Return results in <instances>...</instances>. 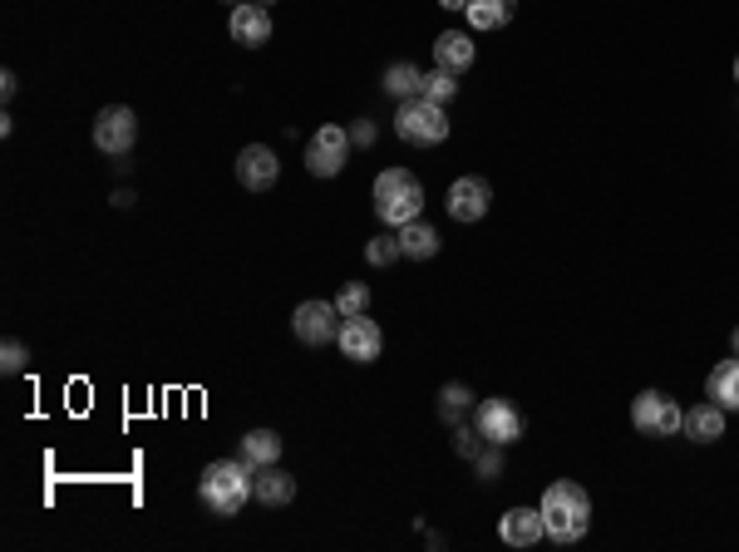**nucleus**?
Instances as JSON below:
<instances>
[{
  "label": "nucleus",
  "instance_id": "f257e3e1",
  "mask_svg": "<svg viewBox=\"0 0 739 552\" xmlns=\"http://www.w3.org/2000/svg\"><path fill=\"white\" fill-rule=\"evenodd\" d=\"M542 528H547V538L552 542H581L587 538V528H591V493L581 488L577 479H557V483H547V493H542Z\"/></svg>",
  "mask_w": 739,
  "mask_h": 552
},
{
  "label": "nucleus",
  "instance_id": "f03ea898",
  "mask_svg": "<svg viewBox=\"0 0 739 552\" xmlns=\"http://www.w3.org/2000/svg\"><path fill=\"white\" fill-rule=\"evenodd\" d=\"M252 463L246 459H212L203 473H197V503L217 518H232L252 503Z\"/></svg>",
  "mask_w": 739,
  "mask_h": 552
},
{
  "label": "nucleus",
  "instance_id": "7ed1b4c3",
  "mask_svg": "<svg viewBox=\"0 0 739 552\" xmlns=\"http://www.w3.org/2000/svg\"><path fill=\"white\" fill-rule=\"evenodd\" d=\"M374 217L384 227H404L414 217H424V183L409 168H384L374 177Z\"/></svg>",
  "mask_w": 739,
  "mask_h": 552
},
{
  "label": "nucleus",
  "instance_id": "20e7f679",
  "mask_svg": "<svg viewBox=\"0 0 739 552\" xmlns=\"http://www.w3.org/2000/svg\"><path fill=\"white\" fill-rule=\"evenodd\" d=\"M394 134L404 138V143L414 148H434L449 138V108L434 104V99L414 94V99H400V108H394Z\"/></svg>",
  "mask_w": 739,
  "mask_h": 552
},
{
  "label": "nucleus",
  "instance_id": "39448f33",
  "mask_svg": "<svg viewBox=\"0 0 739 552\" xmlns=\"http://www.w3.org/2000/svg\"><path fill=\"white\" fill-rule=\"evenodd\" d=\"M680 419H685V410L660 390H640L636 400H631V429L646 434V439H670V434H680Z\"/></svg>",
  "mask_w": 739,
  "mask_h": 552
},
{
  "label": "nucleus",
  "instance_id": "423d86ee",
  "mask_svg": "<svg viewBox=\"0 0 739 552\" xmlns=\"http://www.w3.org/2000/svg\"><path fill=\"white\" fill-rule=\"evenodd\" d=\"M350 143L355 138L345 134L340 124H321L311 134V143H305V173L311 177H335V173H345V163H350Z\"/></svg>",
  "mask_w": 739,
  "mask_h": 552
},
{
  "label": "nucleus",
  "instance_id": "0eeeda50",
  "mask_svg": "<svg viewBox=\"0 0 739 552\" xmlns=\"http://www.w3.org/2000/svg\"><path fill=\"white\" fill-rule=\"evenodd\" d=\"M134 143H138L134 108H128V104L99 108V118H94V148H99V153H104V158H124Z\"/></svg>",
  "mask_w": 739,
  "mask_h": 552
},
{
  "label": "nucleus",
  "instance_id": "6e6552de",
  "mask_svg": "<svg viewBox=\"0 0 739 552\" xmlns=\"http://www.w3.org/2000/svg\"><path fill=\"white\" fill-rule=\"evenodd\" d=\"M473 434H478L483 444H498V449L518 444V439H522V414H518V404H508V400H483L478 410H473Z\"/></svg>",
  "mask_w": 739,
  "mask_h": 552
},
{
  "label": "nucleus",
  "instance_id": "1a4fd4ad",
  "mask_svg": "<svg viewBox=\"0 0 739 552\" xmlns=\"http://www.w3.org/2000/svg\"><path fill=\"white\" fill-rule=\"evenodd\" d=\"M335 345H340L345 360L370 365V360H380V350H384V331L374 325V315H340V335H335Z\"/></svg>",
  "mask_w": 739,
  "mask_h": 552
},
{
  "label": "nucleus",
  "instance_id": "9d476101",
  "mask_svg": "<svg viewBox=\"0 0 739 552\" xmlns=\"http://www.w3.org/2000/svg\"><path fill=\"white\" fill-rule=\"evenodd\" d=\"M291 331L301 345H335V335H340V311H335V301H301L291 311Z\"/></svg>",
  "mask_w": 739,
  "mask_h": 552
},
{
  "label": "nucleus",
  "instance_id": "9b49d317",
  "mask_svg": "<svg viewBox=\"0 0 739 552\" xmlns=\"http://www.w3.org/2000/svg\"><path fill=\"white\" fill-rule=\"evenodd\" d=\"M276 177H281V158L266 143H246L242 153H236V183H242L246 193H272Z\"/></svg>",
  "mask_w": 739,
  "mask_h": 552
},
{
  "label": "nucleus",
  "instance_id": "f8f14e48",
  "mask_svg": "<svg viewBox=\"0 0 739 552\" xmlns=\"http://www.w3.org/2000/svg\"><path fill=\"white\" fill-rule=\"evenodd\" d=\"M488 203H493V187H488V177H453L449 183V197H443V207H449V217L453 222H478L483 212H488Z\"/></svg>",
  "mask_w": 739,
  "mask_h": 552
},
{
  "label": "nucleus",
  "instance_id": "ddd939ff",
  "mask_svg": "<svg viewBox=\"0 0 739 552\" xmlns=\"http://www.w3.org/2000/svg\"><path fill=\"white\" fill-rule=\"evenodd\" d=\"M498 538L508 542V548H538V542L547 538V528H542V508H508L498 518Z\"/></svg>",
  "mask_w": 739,
  "mask_h": 552
},
{
  "label": "nucleus",
  "instance_id": "4468645a",
  "mask_svg": "<svg viewBox=\"0 0 739 552\" xmlns=\"http://www.w3.org/2000/svg\"><path fill=\"white\" fill-rule=\"evenodd\" d=\"M232 39L236 45H246V49H262L266 39H272V10L252 5V0L232 5Z\"/></svg>",
  "mask_w": 739,
  "mask_h": 552
},
{
  "label": "nucleus",
  "instance_id": "2eb2a0df",
  "mask_svg": "<svg viewBox=\"0 0 739 552\" xmlns=\"http://www.w3.org/2000/svg\"><path fill=\"white\" fill-rule=\"evenodd\" d=\"M473 59H478V49H473V39L463 35V30H443L439 39H434V65L449 69V74H469Z\"/></svg>",
  "mask_w": 739,
  "mask_h": 552
},
{
  "label": "nucleus",
  "instance_id": "dca6fc26",
  "mask_svg": "<svg viewBox=\"0 0 739 552\" xmlns=\"http://www.w3.org/2000/svg\"><path fill=\"white\" fill-rule=\"evenodd\" d=\"M680 434H685L690 444H715L719 434H725V410H719L715 400H700L685 410V419H680Z\"/></svg>",
  "mask_w": 739,
  "mask_h": 552
},
{
  "label": "nucleus",
  "instance_id": "f3484780",
  "mask_svg": "<svg viewBox=\"0 0 739 552\" xmlns=\"http://www.w3.org/2000/svg\"><path fill=\"white\" fill-rule=\"evenodd\" d=\"M252 498L262 503V508H286V503L296 498V479L291 473H281L272 463V469H256L252 473Z\"/></svg>",
  "mask_w": 739,
  "mask_h": 552
},
{
  "label": "nucleus",
  "instance_id": "a211bd4d",
  "mask_svg": "<svg viewBox=\"0 0 739 552\" xmlns=\"http://www.w3.org/2000/svg\"><path fill=\"white\" fill-rule=\"evenodd\" d=\"M705 394L719 404V410H735L739 414V355H729V360H719L715 370L705 375Z\"/></svg>",
  "mask_w": 739,
  "mask_h": 552
},
{
  "label": "nucleus",
  "instance_id": "6ab92c4d",
  "mask_svg": "<svg viewBox=\"0 0 739 552\" xmlns=\"http://www.w3.org/2000/svg\"><path fill=\"white\" fill-rule=\"evenodd\" d=\"M400 232V252L409 256V262H429V256H439V232H434L424 217H414V222H404V227H394Z\"/></svg>",
  "mask_w": 739,
  "mask_h": 552
},
{
  "label": "nucleus",
  "instance_id": "aec40b11",
  "mask_svg": "<svg viewBox=\"0 0 739 552\" xmlns=\"http://www.w3.org/2000/svg\"><path fill=\"white\" fill-rule=\"evenodd\" d=\"M236 459H246L252 469H272V463H281V434H276V429L242 434V449H236Z\"/></svg>",
  "mask_w": 739,
  "mask_h": 552
},
{
  "label": "nucleus",
  "instance_id": "412c9836",
  "mask_svg": "<svg viewBox=\"0 0 739 552\" xmlns=\"http://www.w3.org/2000/svg\"><path fill=\"white\" fill-rule=\"evenodd\" d=\"M512 10H518V0H469V30L473 35H483V30H503L512 20Z\"/></svg>",
  "mask_w": 739,
  "mask_h": 552
},
{
  "label": "nucleus",
  "instance_id": "4be33fe9",
  "mask_svg": "<svg viewBox=\"0 0 739 552\" xmlns=\"http://www.w3.org/2000/svg\"><path fill=\"white\" fill-rule=\"evenodd\" d=\"M384 94H394V99L424 94V69L409 65V59H394V65L384 69Z\"/></svg>",
  "mask_w": 739,
  "mask_h": 552
},
{
  "label": "nucleus",
  "instance_id": "5701e85b",
  "mask_svg": "<svg viewBox=\"0 0 739 552\" xmlns=\"http://www.w3.org/2000/svg\"><path fill=\"white\" fill-rule=\"evenodd\" d=\"M473 404V390L469 384H459V380H449L439 390V419L443 424H463V410H469Z\"/></svg>",
  "mask_w": 739,
  "mask_h": 552
},
{
  "label": "nucleus",
  "instance_id": "b1692460",
  "mask_svg": "<svg viewBox=\"0 0 739 552\" xmlns=\"http://www.w3.org/2000/svg\"><path fill=\"white\" fill-rule=\"evenodd\" d=\"M400 256L404 252H400V232H394V227H384V232L365 246V262H370V266H394Z\"/></svg>",
  "mask_w": 739,
  "mask_h": 552
},
{
  "label": "nucleus",
  "instance_id": "393cba45",
  "mask_svg": "<svg viewBox=\"0 0 739 552\" xmlns=\"http://www.w3.org/2000/svg\"><path fill=\"white\" fill-rule=\"evenodd\" d=\"M331 301H335V311H340V315H365V311H370V286H365V281H345Z\"/></svg>",
  "mask_w": 739,
  "mask_h": 552
},
{
  "label": "nucleus",
  "instance_id": "a878e982",
  "mask_svg": "<svg viewBox=\"0 0 739 552\" xmlns=\"http://www.w3.org/2000/svg\"><path fill=\"white\" fill-rule=\"evenodd\" d=\"M453 94H459V74H449V69L434 65L429 74H424V99H434V104L449 108V99H453Z\"/></svg>",
  "mask_w": 739,
  "mask_h": 552
},
{
  "label": "nucleus",
  "instance_id": "bb28decb",
  "mask_svg": "<svg viewBox=\"0 0 739 552\" xmlns=\"http://www.w3.org/2000/svg\"><path fill=\"white\" fill-rule=\"evenodd\" d=\"M25 365H30V350L15 341V335H10V341L0 345V375H20Z\"/></svg>",
  "mask_w": 739,
  "mask_h": 552
},
{
  "label": "nucleus",
  "instance_id": "cd10ccee",
  "mask_svg": "<svg viewBox=\"0 0 739 552\" xmlns=\"http://www.w3.org/2000/svg\"><path fill=\"white\" fill-rule=\"evenodd\" d=\"M473 463H478V479L483 483L498 479V473H503V449H498V444H483V453H473Z\"/></svg>",
  "mask_w": 739,
  "mask_h": 552
},
{
  "label": "nucleus",
  "instance_id": "c85d7f7f",
  "mask_svg": "<svg viewBox=\"0 0 739 552\" xmlns=\"http://www.w3.org/2000/svg\"><path fill=\"white\" fill-rule=\"evenodd\" d=\"M453 449H459L463 459H473V453H478V439H473V429H463V424H453Z\"/></svg>",
  "mask_w": 739,
  "mask_h": 552
},
{
  "label": "nucleus",
  "instance_id": "c756f323",
  "mask_svg": "<svg viewBox=\"0 0 739 552\" xmlns=\"http://www.w3.org/2000/svg\"><path fill=\"white\" fill-rule=\"evenodd\" d=\"M15 89H20V79L10 74V69H0V94H5V99H15Z\"/></svg>",
  "mask_w": 739,
  "mask_h": 552
},
{
  "label": "nucleus",
  "instance_id": "7c9ffc66",
  "mask_svg": "<svg viewBox=\"0 0 739 552\" xmlns=\"http://www.w3.org/2000/svg\"><path fill=\"white\" fill-rule=\"evenodd\" d=\"M355 143H374V124H365V118H360V124H355Z\"/></svg>",
  "mask_w": 739,
  "mask_h": 552
},
{
  "label": "nucleus",
  "instance_id": "2f4dec72",
  "mask_svg": "<svg viewBox=\"0 0 739 552\" xmlns=\"http://www.w3.org/2000/svg\"><path fill=\"white\" fill-rule=\"evenodd\" d=\"M443 10H469V0H439Z\"/></svg>",
  "mask_w": 739,
  "mask_h": 552
},
{
  "label": "nucleus",
  "instance_id": "473e14b6",
  "mask_svg": "<svg viewBox=\"0 0 739 552\" xmlns=\"http://www.w3.org/2000/svg\"><path fill=\"white\" fill-rule=\"evenodd\" d=\"M729 350L739 355V325H735V331H729Z\"/></svg>",
  "mask_w": 739,
  "mask_h": 552
},
{
  "label": "nucleus",
  "instance_id": "72a5a7b5",
  "mask_svg": "<svg viewBox=\"0 0 739 552\" xmlns=\"http://www.w3.org/2000/svg\"><path fill=\"white\" fill-rule=\"evenodd\" d=\"M735 79H739V55H735Z\"/></svg>",
  "mask_w": 739,
  "mask_h": 552
},
{
  "label": "nucleus",
  "instance_id": "f704fd0d",
  "mask_svg": "<svg viewBox=\"0 0 739 552\" xmlns=\"http://www.w3.org/2000/svg\"><path fill=\"white\" fill-rule=\"evenodd\" d=\"M266 5H272V0H266Z\"/></svg>",
  "mask_w": 739,
  "mask_h": 552
},
{
  "label": "nucleus",
  "instance_id": "c9c22d12",
  "mask_svg": "<svg viewBox=\"0 0 739 552\" xmlns=\"http://www.w3.org/2000/svg\"><path fill=\"white\" fill-rule=\"evenodd\" d=\"M236 5H242V0H236Z\"/></svg>",
  "mask_w": 739,
  "mask_h": 552
}]
</instances>
